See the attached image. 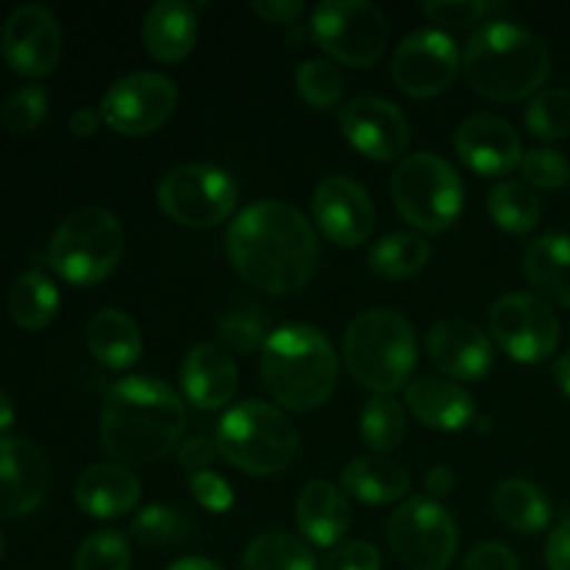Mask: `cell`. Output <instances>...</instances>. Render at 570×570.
Masks as SVG:
<instances>
[{
  "mask_svg": "<svg viewBox=\"0 0 570 570\" xmlns=\"http://www.w3.org/2000/svg\"><path fill=\"white\" fill-rule=\"evenodd\" d=\"M226 250L234 271L267 295L298 293L321 265L315 228L284 200L245 206L228 228Z\"/></svg>",
  "mask_w": 570,
  "mask_h": 570,
  "instance_id": "6da1fadb",
  "label": "cell"
},
{
  "mask_svg": "<svg viewBox=\"0 0 570 570\" xmlns=\"http://www.w3.org/2000/svg\"><path fill=\"white\" fill-rule=\"evenodd\" d=\"M187 412L176 390L150 376H128L106 390L100 445L131 465L161 460L181 440Z\"/></svg>",
  "mask_w": 570,
  "mask_h": 570,
  "instance_id": "7a4b0ae2",
  "label": "cell"
},
{
  "mask_svg": "<svg viewBox=\"0 0 570 570\" xmlns=\"http://www.w3.org/2000/svg\"><path fill=\"white\" fill-rule=\"evenodd\" d=\"M468 83L490 100H521L543 87L551 72L549 45L507 20L479 28L462 56Z\"/></svg>",
  "mask_w": 570,
  "mask_h": 570,
  "instance_id": "3957f363",
  "label": "cell"
},
{
  "mask_svg": "<svg viewBox=\"0 0 570 570\" xmlns=\"http://www.w3.org/2000/svg\"><path fill=\"white\" fill-rule=\"evenodd\" d=\"M262 384L287 410H317L337 387V354L317 328L282 326L262 348Z\"/></svg>",
  "mask_w": 570,
  "mask_h": 570,
  "instance_id": "277c9868",
  "label": "cell"
},
{
  "mask_svg": "<svg viewBox=\"0 0 570 570\" xmlns=\"http://www.w3.org/2000/svg\"><path fill=\"white\" fill-rule=\"evenodd\" d=\"M345 362L362 387L390 395L415 367V332L393 309H367L345 332Z\"/></svg>",
  "mask_w": 570,
  "mask_h": 570,
  "instance_id": "5b68a950",
  "label": "cell"
},
{
  "mask_svg": "<svg viewBox=\"0 0 570 570\" xmlns=\"http://www.w3.org/2000/svg\"><path fill=\"white\" fill-rule=\"evenodd\" d=\"M215 445L239 471L273 476L293 462L298 434L282 410L265 401H245L223 415Z\"/></svg>",
  "mask_w": 570,
  "mask_h": 570,
  "instance_id": "8992f818",
  "label": "cell"
},
{
  "mask_svg": "<svg viewBox=\"0 0 570 570\" xmlns=\"http://www.w3.org/2000/svg\"><path fill=\"white\" fill-rule=\"evenodd\" d=\"M120 220L104 206H83L72 212L48 245V265L65 282L89 287L109 276L122 256Z\"/></svg>",
  "mask_w": 570,
  "mask_h": 570,
  "instance_id": "52a82bcc",
  "label": "cell"
},
{
  "mask_svg": "<svg viewBox=\"0 0 570 570\" xmlns=\"http://www.w3.org/2000/svg\"><path fill=\"white\" fill-rule=\"evenodd\" d=\"M393 200L406 223L421 232H443L462 212V181L438 154L406 156L393 173Z\"/></svg>",
  "mask_w": 570,
  "mask_h": 570,
  "instance_id": "ba28073f",
  "label": "cell"
},
{
  "mask_svg": "<svg viewBox=\"0 0 570 570\" xmlns=\"http://www.w3.org/2000/svg\"><path fill=\"white\" fill-rule=\"evenodd\" d=\"M315 42L351 67H367L384 53L390 28L384 11L367 0H326L312 11Z\"/></svg>",
  "mask_w": 570,
  "mask_h": 570,
  "instance_id": "9c48e42d",
  "label": "cell"
},
{
  "mask_svg": "<svg viewBox=\"0 0 570 570\" xmlns=\"http://www.w3.org/2000/svg\"><path fill=\"white\" fill-rule=\"evenodd\" d=\"M159 206L187 228H215L237 209V184L215 165H184L159 184Z\"/></svg>",
  "mask_w": 570,
  "mask_h": 570,
  "instance_id": "30bf717a",
  "label": "cell"
},
{
  "mask_svg": "<svg viewBox=\"0 0 570 570\" xmlns=\"http://www.w3.org/2000/svg\"><path fill=\"white\" fill-rule=\"evenodd\" d=\"M395 560L410 570H445L456 557V523L432 499H410L393 512L387 527Z\"/></svg>",
  "mask_w": 570,
  "mask_h": 570,
  "instance_id": "8fae6325",
  "label": "cell"
},
{
  "mask_svg": "<svg viewBox=\"0 0 570 570\" xmlns=\"http://www.w3.org/2000/svg\"><path fill=\"white\" fill-rule=\"evenodd\" d=\"M178 106L176 83L159 72H131L106 89L100 117L122 137H142L173 117Z\"/></svg>",
  "mask_w": 570,
  "mask_h": 570,
  "instance_id": "7c38bea8",
  "label": "cell"
},
{
  "mask_svg": "<svg viewBox=\"0 0 570 570\" xmlns=\"http://www.w3.org/2000/svg\"><path fill=\"white\" fill-rule=\"evenodd\" d=\"M490 332L501 348L518 362H543L560 343V321L543 298L510 293L495 301L490 312Z\"/></svg>",
  "mask_w": 570,
  "mask_h": 570,
  "instance_id": "4fadbf2b",
  "label": "cell"
},
{
  "mask_svg": "<svg viewBox=\"0 0 570 570\" xmlns=\"http://www.w3.org/2000/svg\"><path fill=\"white\" fill-rule=\"evenodd\" d=\"M460 48L445 31H415L393 56V78L410 98H434L445 92L460 70Z\"/></svg>",
  "mask_w": 570,
  "mask_h": 570,
  "instance_id": "5bb4252c",
  "label": "cell"
},
{
  "mask_svg": "<svg viewBox=\"0 0 570 570\" xmlns=\"http://www.w3.org/2000/svg\"><path fill=\"white\" fill-rule=\"evenodd\" d=\"M0 53L14 72L42 78L61 59V28L45 6L28 3L11 11L0 31Z\"/></svg>",
  "mask_w": 570,
  "mask_h": 570,
  "instance_id": "9a60e30c",
  "label": "cell"
},
{
  "mask_svg": "<svg viewBox=\"0 0 570 570\" xmlns=\"http://www.w3.org/2000/svg\"><path fill=\"white\" fill-rule=\"evenodd\" d=\"M340 128L354 150L367 159H399L410 145V120L399 106L384 98H354L340 111Z\"/></svg>",
  "mask_w": 570,
  "mask_h": 570,
  "instance_id": "2e32d148",
  "label": "cell"
},
{
  "mask_svg": "<svg viewBox=\"0 0 570 570\" xmlns=\"http://www.w3.org/2000/svg\"><path fill=\"white\" fill-rule=\"evenodd\" d=\"M312 212L321 232L340 248H356L376 226V209L356 181L345 176H328L317 184Z\"/></svg>",
  "mask_w": 570,
  "mask_h": 570,
  "instance_id": "e0dca14e",
  "label": "cell"
},
{
  "mask_svg": "<svg viewBox=\"0 0 570 570\" xmlns=\"http://www.w3.org/2000/svg\"><path fill=\"white\" fill-rule=\"evenodd\" d=\"M50 471L42 451L22 438H0V521H17L48 495Z\"/></svg>",
  "mask_w": 570,
  "mask_h": 570,
  "instance_id": "ac0fdd59",
  "label": "cell"
},
{
  "mask_svg": "<svg viewBox=\"0 0 570 570\" xmlns=\"http://www.w3.org/2000/svg\"><path fill=\"white\" fill-rule=\"evenodd\" d=\"M456 154L482 176H507L523 159L515 128L493 115H473L456 128Z\"/></svg>",
  "mask_w": 570,
  "mask_h": 570,
  "instance_id": "d6986e66",
  "label": "cell"
},
{
  "mask_svg": "<svg viewBox=\"0 0 570 570\" xmlns=\"http://www.w3.org/2000/svg\"><path fill=\"white\" fill-rule=\"evenodd\" d=\"M429 356L451 379L479 382L493 367V345L471 321H440L426 337Z\"/></svg>",
  "mask_w": 570,
  "mask_h": 570,
  "instance_id": "ffe728a7",
  "label": "cell"
},
{
  "mask_svg": "<svg viewBox=\"0 0 570 570\" xmlns=\"http://www.w3.org/2000/svg\"><path fill=\"white\" fill-rule=\"evenodd\" d=\"M237 365H234V360L220 345L200 343L184 356L181 387L184 395L198 410L212 412L226 406L234 399V393H237Z\"/></svg>",
  "mask_w": 570,
  "mask_h": 570,
  "instance_id": "44dd1931",
  "label": "cell"
},
{
  "mask_svg": "<svg viewBox=\"0 0 570 570\" xmlns=\"http://www.w3.org/2000/svg\"><path fill=\"white\" fill-rule=\"evenodd\" d=\"M139 479L122 465H92L78 476L76 504L95 518H120L139 501Z\"/></svg>",
  "mask_w": 570,
  "mask_h": 570,
  "instance_id": "7402d4cb",
  "label": "cell"
},
{
  "mask_svg": "<svg viewBox=\"0 0 570 570\" xmlns=\"http://www.w3.org/2000/svg\"><path fill=\"white\" fill-rule=\"evenodd\" d=\"M298 529L309 543L328 549L348 534L351 507L345 495L328 482H309L298 495L295 507Z\"/></svg>",
  "mask_w": 570,
  "mask_h": 570,
  "instance_id": "603a6c76",
  "label": "cell"
},
{
  "mask_svg": "<svg viewBox=\"0 0 570 570\" xmlns=\"http://www.w3.org/2000/svg\"><path fill=\"white\" fill-rule=\"evenodd\" d=\"M406 404L417 421L426 423L429 429H440V432H460L476 415L471 395L443 379L412 382L406 387Z\"/></svg>",
  "mask_w": 570,
  "mask_h": 570,
  "instance_id": "cb8c5ba5",
  "label": "cell"
},
{
  "mask_svg": "<svg viewBox=\"0 0 570 570\" xmlns=\"http://www.w3.org/2000/svg\"><path fill=\"white\" fill-rule=\"evenodd\" d=\"M145 48L154 59L173 65L189 56L198 39V20L195 9L184 0H161L145 14Z\"/></svg>",
  "mask_w": 570,
  "mask_h": 570,
  "instance_id": "d4e9b609",
  "label": "cell"
},
{
  "mask_svg": "<svg viewBox=\"0 0 570 570\" xmlns=\"http://www.w3.org/2000/svg\"><path fill=\"white\" fill-rule=\"evenodd\" d=\"M87 348L100 365L122 371V367H131L142 354V334L126 312L109 306L89 317Z\"/></svg>",
  "mask_w": 570,
  "mask_h": 570,
  "instance_id": "484cf974",
  "label": "cell"
},
{
  "mask_svg": "<svg viewBox=\"0 0 570 570\" xmlns=\"http://www.w3.org/2000/svg\"><path fill=\"white\" fill-rule=\"evenodd\" d=\"M527 278L534 289L554 304L570 306V237L568 234H543L534 239L523 256Z\"/></svg>",
  "mask_w": 570,
  "mask_h": 570,
  "instance_id": "4316f807",
  "label": "cell"
},
{
  "mask_svg": "<svg viewBox=\"0 0 570 570\" xmlns=\"http://www.w3.org/2000/svg\"><path fill=\"white\" fill-rule=\"evenodd\" d=\"M343 484L365 504H390L410 490V473L387 456H360L345 465Z\"/></svg>",
  "mask_w": 570,
  "mask_h": 570,
  "instance_id": "83f0119b",
  "label": "cell"
},
{
  "mask_svg": "<svg viewBox=\"0 0 570 570\" xmlns=\"http://www.w3.org/2000/svg\"><path fill=\"white\" fill-rule=\"evenodd\" d=\"M493 507L501 523L518 534H538L549 527L551 507L538 484L527 479H507L495 488Z\"/></svg>",
  "mask_w": 570,
  "mask_h": 570,
  "instance_id": "f1b7e54d",
  "label": "cell"
},
{
  "mask_svg": "<svg viewBox=\"0 0 570 570\" xmlns=\"http://www.w3.org/2000/svg\"><path fill=\"white\" fill-rule=\"evenodd\" d=\"M6 304H9V315L17 326L28 328V332H39L56 317L59 289L42 271H28L11 284Z\"/></svg>",
  "mask_w": 570,
  "mask_h": 570,
  "instance_id": "f546056e",
  "label": "cell"
},
{
  "mask_svg": "<svg viewBox=\"0 0 570 570\" xmlns=\"http://www.w3.org/2000/svg\"><path fill=\"white\" fill-rule=\"evenodd\" d=\"M239 570H317L315 557L304 540L284 532L259 534L248 546Z\"/></svg>",
  "mask_w": 570,
  "mask_h": 570,
  "instance_id": "4dcf8cb0",
  "label": "cell"
},
{
  "mask_svg": "<svg viewBox=\"0 0 570 570\" xmlns=\"http://www.w3.org/2000/svg\"><path fill=\"white\" fill-rule=\"evenodd\" d=\"M488 212L501 232L529 234L540 220V200L527 184L501 181L490 189Z\"/></svg>",
  "mask_w": 570,
  "mask_h": 570,
  "instance_id": "1f68e13d",
  "label": "cell"
},
{
  "mask_svg": "<svg viewBox=\"0 0 570 570\" xmlns=\"http://www.w3.org/2000/svg\"><path fill=\"white\" fill-rule=\"evenodd\" d=\"M432 256V248L423 237L415 234H390L379 239L371 250V267L382 278H406L423 271Z\"/></svg>",
  "mask_w": 570,
  "mask_h": 570,
  "instance_id": "d6a6232c",
  "label": "cell"
},
{
  "mask_svg": "<svg viewBox=\"0 0 570 570\" xmlns=\"http://www.w3.org/2000/svg\"><path fill=\"white\" fill-rule=\"evenodd\" d=\"M360 429L365 443L373 451L399 449L406 434V417L393 395H373L360 417Z\"/></svg>",
  "mask_w": 570,
  "mask_h": 570,
  "instance_id": "836d02e7",
  "label": "cell"
},
{
  "mask_svg": "<svg viewBox=\"0 0 570 570\" xmlns=\"http://www.w3.org/2000/svg\"><path fill=\"white\" fill-rule=\"evenodd\" d=\"M271 334V321L254 304L237 306V309L223 315L220 323H217V337H220V343L228 351H237V354H254V351L265 348Z\"/></svg>",
  "mask_w": 570,
  "mask_h": 570,
  "instance_id": "e575fe53",
  "label": "cell"
},
{
  "mask_svg": "<svg viewBox=\"0 0 570 570\" xmlns=\"http://www.w3.org/2000/svg\"><path fill=\"white\" fill-rule=\"evenodd\" d=\"M527 128L540 139H566L570 134V92L543 89L527 109Z\"/></svg>",
  "mask_w": 570,
  "mask_h": 570,
  "instance_id": "d590c367",
  "label": "cell"
},
{
  "mask_svg": "<svg viewBox=\"0 0 570 570\" xmlns=\"http://www.w3.org/2000/svg\"><path fill=\"white\" fill-rule=\"evenodd\" d=\"M131 549L117 529H100L89 534L76 554V570H128Z\"/></svg>",
  "mask_w": 570,
  "mask_h": 570,
  "instance_id": "8d00e7d4",
  "label": "cell"
},
{
  "mask_svg": "<svg viewBox=\"0 0 570 570\" xmlns=\"http://www.w3.org/2000/svg\"><path fill=\"white\" fill-rule=\"evenodd\" d=\"M295 87H298L301 98L315 109H332L343 98V76L332 61L323 59L304 61L295 76Z\"/></svg>",
  "mask_w": 570,
  "mask_h": 570,
  "instance_id": "74e56055",
  "label": "cell"
},
{
  "mask_svg": "<svg viewBox=\"0 0 570 570\" xmlns=\"http://www.w3.org/2000/svg\"><path fill=\"white\" fill-rule=\"evenodd\" d=\"M189 532L187 521L178 515L170 507H145L131 523V538L137 540L139 546H170L184 540V534Z\"/></svg>",
  "mask_w": 570,
  "mask_h": 570,
  "instance_id": "f35d334b",
  "label": "cell"
},
{
  "mask_svg": "<svg viewBox=\"0 0 570 570\" xmlns=\"http://www.w3.org/2000/svg\"><path fill=\"white\" fill-rule=\"evenodd\" d=\"M45 111H48V92L37 83L31 87H20L17 92H11L3 104V126L9 128L17 137H26L33 134L45 120Z\"/></svg>",
  "mask_w": 570,
  "mask_h": 570,
  "instance_id": "ab89813d",
  "label": "cell"
},
{
  "mask_svg": "<svg viewBox=\"0 0 570 570\" xmlns=\"http://www.w3.org/2000/svg\"><path fill=\"white\" fill-rule=\"evenodd\" d=\"M523 178L538 189H560L570 178V165L566 156L554 148H538L523 154Z\"/></svg>",
  "mask_w": 570,
  "mask_h": 570,
  "instance_id": "60d3db41",
  "label": "cell"
},
{
  "mask_svg": "<svg viewBox=\"0 0 570 570\" xmlns=\"http://www.w3.org/2000/svg\"><path fill=\"white\" fill-rule=\"evenodd\" d=\"M423 11L440 28L460 31V28H468L482 20L490 11V3H482V0H432V3H423Z\"/></svg>",
  "mask_w": 570,
  "mask_h": 570,
  "instance_id": "b9f144b4",
  "label": "cell"
},
{
  "mask_svg": "<svg viewBox=\"0 0 570 570\" xmlns=\"http://www.w3.org/2000/svg\"><path fill=\"white\" fill-rule=\"evenodd\" d=\"M189 490H193L195 501L209 512H228L234 504L232 484L212 471L193 473V476H189Z\"/></svg>",
  "mask_w": 570,
  "mask_h": 570,
  "instance_id": "7bdbcfd3",
  "label": "cell"
},
{
  "mask_svg": "<svg viewBox=\"0 0 570 570\" xmlns=\"http://www.w3.org/2000/svg\"><path fill=\"white\" fill-rule=\"evenodd\" d=\"M323 570H382V554L367 540H354L326 557Z\"/></svg>",
  "mask_w": 570,
  "mask_h": 570,
  "instance_id": "ee69618b",
  "label": "cell"
},
{
  "mask_svg": "<svg viewBox=\"0 0 570 570\" xmlns=\"http://www.w3.org/2000/svg\"><path fill=\"white\" fill-rule=\"evenodd\" d=\"M462 570H521L515 554L501 543H482L465 557Z\"/></svg>",
  "mask_w": 570,
  "mask_h": 570,
  "instance_id": "f6af8a7d",
  "label": "cell"
},
{
  "mask_svg": "<svg viewBox=\"0 0 570 570\" xmlns=\"http://www.w3.org/2000/svg\"><path fill=\"white\" fill-rule=\"evenodd\" d=\"M254 11L271 26H289L304 14V3L298 0H254Z\"/></svg>",
  "mask_w": 570,
  "mask_h": 570,
  "instance_id": "bcb514c9",
  "label": "cell"
},
{
  "mask_svg": "<svg viewBox=\"0 0 570 570\" xmlns=\"http://www.w3.org/2000/svg\"><path fill=\"white\" fill-rule=\"evenodd\" d=\"M215 456H217V445L212 443V440L195 438L178 449V465L189 468L193 473H198V471H204V468L209 465Z\"/></svg>",
  "mask_w": 570,
  "mask_h": 570,
  "instance_id": "7dc6e473",
  "label": "cell"
},
{
  "mask_svg": "<svg viewBox=\"0 0 570 570\" xmlns=\"http://www.w3.org/2000/svg\"><path fill=\"white\" fill-rule=\"evenodd\" d=\"M546 566L549 570H570V521H562L546 543Z\"/></svg>",
  "mask_w": 570,
  "mask_h": 570,
  "instance_id": "c3c4849f",
  "label": "cell"
},
{
  "mask_svg": "<svg viewBox=\"0 0 570 570\" xmlns=\"http://www.w3.org/2000/svg\"><path fill=\"white\" fill-rule=\"evenodd\" d=\"M100 109H89V106H81V109L72 111L70 117V131L76 134V137H92L95 131H98L100 126Z\"/></svg>",
  "mask_w": 570,
  "mask_h": 570,
  "instance_id": "681fc988",
  "label": "cell"
},
{
  "mask_svg": "<svg viewBox=\"0 0 570 570\" xmlns=\"http://www.w3.org/2000/svg\"><path fill=\"white\" fill-rule=\"evenodd\" d=\"M451 488H454V473H451L449 465H434L432 471L426 473V490L440 499V495H449Z\"/></svg>",
  "mask_w": 570,
  "mask_h": 570,
  "instance_id": "f907efd6",
  "label": "cell"
},
{
  "mask_svg": "<svg viewBox=\"0 0 570 570\" xmlns=\"http://www.w3.org/2000/svg\"><path fill=\"white\" fill-rule=\"evenodd\" d=\"M167 570H223V568L215 566L212 560H206V557H184V560L173 562Z\"/></svg>",
  "mask_w": 570,
  "mask_h": 570,
  "instance_id": "816d5d0a",
  "label": "cell"
},
{
  "mask_svg": "<svg viewBox=\"0 0 570 570\" xmlns=\"http://www.w3.org/2000/svg\"><path fill=\"white\" fill-rule=\"evenodd\" d=\"M554 376H557V384H560L562 393L570 395V354L560 356V360H557Z\"/></svg>",
  "mask_w": 570,
  "mask_h": 570,
  "instance_id": "f5cc1de1",
  "label": "cell"
},
{
  "mask_svg": "<svg viewBox=\"0 0 570 570\" xmlns=\"http://www.w3.org/2000/svg\"><path fill=\"white\" fill-rule=\"evenodd\" d=\"M11 423H14V406H11V399L9 395L0 390V434L9 432Z\"/></svg>",
  "mask_w": 570,
  "mask_h": 570,
  "instance_id": "db71d44e",
  "label": "cell"
},
{
  "mask_svg": "<svg viewBox=\"0 0 570 570\" xmlns=\"http://www.w3.org/2000/svg\"><path fill=\"white\" fill-rule=\"evenodd\" d=\"M3 551H6V538H3V532H0V557H3Z\"/></svg>",
  "mask_w": 570,
  "mask_h": 570,
  "instance_id": "11a10c76",
  "label": "cell"
}]
</instances>
